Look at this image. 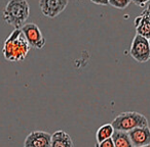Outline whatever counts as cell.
Instances as JSON below:
<instances>
[{"label": "cell", "instance_id": "cell-15", "mask_svg": "<svg viewBox=\"0 0 150 147\" xmlns=\"http://www.w3.org/2000/svg\"><path fill=\"white\" fill-rule=\"evenodd\" d=\"M149 1L150 0H132V2L135 3L136 5H138V6H140V7H145L146 4H147Z\"/></svg>", "mask_w": 150, "mask_h": 147}, {"label": "cell", "instance_id": "cell-4", "mask_svg": "<svg viewBox=\"0 0 150 147\" xmlns=\"http://www.w3.org/2000/svg\"><path fill=\"white\" fill-rule=\"evenodd\" d=\"M129 54L138 62H147L150 59V46L148 39L136 34L132 41Z\"/></svg>", "mask_w": 150, "mask_h": 147}, {"label": "cell", "instance_id": "cell-1", "mask_svg": "<svg viewBox=\"0 0 150 147\" xmlns=\"http://www.w3.org/2000/svg\"><path fill=\"white\" fill-rule=\"evenodd\" d=\"M28 41L21 29H15L3 43L2 54L8 61H23L30 51Z\"/></svg>", "mask_w": 150, "mask_h": 147}, {"label": "cell", "instance_id": "cell-10", "mask_svg": "<svg viewBox=\"0 0 150 147\" xmlns=\"http://www.w3.org/2000/svg\"><path fill=\"white\" fill-rule=\"evenodd\" d=\"M73 141L70 135L63 130L56 131L52 135L50 147H73Z\"/></svg>", "mask_w": 150, "mask_h": 147}, {"label": "cell", "instance_id": "cell-12", "mask_svg": "<svg viewBox=\"0 0 150 147\" xmlns=\"http://www.w3.org/2000/svg\"><path fill=\"white\" fill-rule=\"evenodd\" d=\"M114 128L112 127L111 124H105L103 126H101L98 129L96 134V139H97V143H101L104 140L109 138H112V135L114 133Z\"/></svg>", "mask_w": 150, "mask_h": 147}, {"label": "cell", "instance_id": "cell-3", "mask_svg": "<svg viewBox=\"0 0 150 147\" xmlns=\"http://www.w3.org/2000/svg\"><path fill=\"white\" fill-rule=\"evenodd\" d=\"M115 131L129 133L140 127H147L148 120L144 114L136 111H125L119 114L111 123Z\"/></svg>", "mask_w": 150, "mask_h": 147}, {"label": "cell", "instance_id": "cell-21", "mask_svg": "<svg viewBox=\"0 0 150 147\" xmlns=\"http://www.w3.org/2000/svg\"><path fill=\"white\" fill-rule=\"evenodd\" d=\"M96 147H98V146H97V145H96Z\"/></svg>", "mask_w": 150, "mask_h": 147}, {"label": "cell", "instance_id": "cell-18", "mask_svg": "<svg viewBox=\"0 0 150 147\" xmlns=\"http://www.w3.org/2000/svg\"><path fill=\"white\" fill-rule=\"evenodd\" d=\"M141 147H150V145H146V146H141Z\"/></svg>", "mask_w": 150, "mask_h": 147}, {"label": "cell", "instance_id": "cell-16", "mask_svg": "<svg viewBox=\"0 0 150 147\" xmlns=\"http://www.w3.org/2000/svg\"><path fill=\"white\" fill-rule=\"evenodd\" d=\"M93 3L98 5H108L109 4V0H91Z\"/></svg>", "mask_w": 150, "mask_h": 147}, {"label": "cell", "instance_id": "cell-5", "mask_svg": "<svg viewBox=\"0 0 150 147\" xmlns=\"http://www.w3.org/2000/svg\"><path fill=\"white\" fill-rule=\"evenodd\" d=\"M21 30L31 47H34L36 49H42L44 47L46 42L45 38L42 35L41 30L39 29V27L36 24H25L21 28Z\"/></svg>", "mask_w": 150, "mask_h": 147}, {"label": "cell", "instance_id": "cell-19", "mask_svg": "<svg viewBox=\"0 0 150 147\" xmlns=\"http://www.w3.org/2000/svg\"><path fill=\"white\" fill-rule=\"evenodd\" d=\"M148 41H149V46H150V39H149V40H148Z\"/></svg>", "mask_w": 150, "mask_h": 147}, {"label": "cell", "instance_id": "cell-9", "mask_svg": "<svg viewBox=\"0 0 150 147\" xmlns=\"http://www.w3.org/2000/svg\"><path fill=\"white\" fill-rule=\"evenodd\" d=\"M149 11L147 8L143 10V13L135 19V27L137 35H140L146 39H150V19Z\"/></svg>", "mask_w": 150, "mask_h": 147}, {"label": "cell", "instance_id": "cell-14", "mask_svg": "<svg viewBox=\"0 0 150 147\" xmlns=\"http://www.w3.org/2000/svg\"><path fill=\"white\" fill-rule=\"evenodd\" d=\"M97 146L98 147H115V145H114V142H113V139L109 138V139L104 140L101 143H97Z\"/></svg>", "mask_w": 150, "mask_h": 147}, {"label": "cell", "instance_id": "cell-20", "mask_svg": "<svg viewBox=\"0 0 150 147\" xmlns=\"http://www.w3.org/2000/svg\"><path fill=\"white\" fill-rule=\"evenodd\" d=\"M149 19H150V15H149Z\"/></svg>", "mask_w": 150, "mask_h": 147}, {"label": "cell", "instance_id": "cell-17", "mask_svg": "<svg viewBox=\"0 0 150 147\" xmlns=\"http://www.w3.org/2000/svg\"><path fill=\"white\" fill-rule=\"evenodd\" d=\"M147 10H148V11H149V13H150V5H149V6H148V7H147Z\"/></svg>", "mask_w": 150, "mask_h": 147}, {"label": "cell", "instance_id": "cell-13", "mask_svg": "<svg viewBox=\"0 0 150 147\" xmlns=\"http://www.w3.org/2000/svg\"><path fill=\"white\" fill-rule=\"evenodd\" d=\"M132 0H109V4L117 9H125L131 4Z\"/></svg>", "mask_w": 150, "mask_h": 147}, {"label": "cell", "instance_id": "cell-8", "mask_svg": "<svg viewBox=\"0 0 150 147\" xmlns=\"http://www.w3.org/2000/svg\"><path fill=\"white\" fill-rule=\"evenodd\" d=\"M129 137L132 141L134 147H141L150 145V128L147 127H140L129 131Z\"/></svg>", "mask_w": 150, "mask_h": 147}, {"label": "cell", "instance_id": "cell-2", "mask_svg": "<svg viewBox=\"0 0 150 147\" xmlns=\"http://www.w3.org/2000/svg\"><path fill=\"white\" fill-rule=\"evenodd\" d=\"M30 15L27 0H9L3 10V20L15 29H21Z\"/></svg>", "mask_w": 150, "mask_h": 147}, {"label": "cell", "instance_id": "cell-11", "mask_svg": "<svg viewBox=\"0 0 150 147\" xmlns=\"http://www.w3.org/2000/svg\"><path fill=\"white\" fill-rule=\"evenodd\" d=\"M112 139L115 147H134L129 137V134L125 132L114 131L112 135Z\"/></svg>", "mask_w": 150, "mask_h": 147}, {"label": "cell", "instance_id": "cell-6", "mask_svg": "<svg viewBox=\"0 0 150 147\" xmlns=\"http://www.w3.org/2000/svg\"><path fill=\"white\" fill-rule=\"evenodd\" d=\"M69 0H39V8L45 17L54 19L65 10Z\"/></svg>", "mask_w": 150, "mask_h": 147}, {"label": "cell", "instance_id": "cell-7", "mask_svg": "<svg viewBox=\"0 0 150 147\" xmlns=\"http://www.w3.org/2000/svg\"><path fill=\"white\" fill-rule=\"evenodd\" d=\"M52 135L44 131H33L24 141V147H50Z\"/></svg>", "mask_w": 150, "mask_h": 147}]
</instances>
